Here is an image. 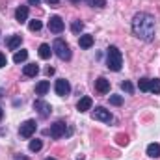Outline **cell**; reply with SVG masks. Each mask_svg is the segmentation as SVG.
Listing matches in <instances>:
<instances>
[{"label":"cell","instance_id":"30","mask_svg":"<svg viewBox=\"0 0 160 160\" xmlns=\"http://www.w3.org/2000/svg\"><path fill=\"white\" fill-rule=\"evenodd\" d=\"M47 75H48V77L54 75V67H47Z\"/></svg>","mask_w":160,"mask_h":160},{"label":"cell","instance_id":"11","mask_svg":"<svg viewBox=\"0 0 160 160\" xmlns=\"http://www.w3.org/2000/svg\"><path fill=\"white\" fill-rule=\"evenodd\" d=\"M91 104H93L91 97H82V99L78 101V104H77V110H78L80 114H84V112L91 110Z\"/></svg>","mask_w":160,"mask_h":160},{"label":"cell","instance_id":"3","mask_svg":"<svg viewBox=\"0 0 160 160\" xmlns=\"http://www.w3.org/2000/svg\"><path fill=\"white\" fill-rule=\"evenodd\" d=\"M52 50H54V54L60 58V60H63V62H67V60H71V48H69V45L65 43L63 39H58L52 43Z\"/></svg>","mask_w":160,"mask_h":160},{"label":"cell","instance_id":"4","mask_svg":"<svg viewBox=\"0 0 160 160\" xmlns=\"http://www.w3.org/2000/svg\"><path fill=\"white\" fill-rule=\"evenodd\" d=\"M36 128H38V123L34 119H28L19 127V134H21L22 138H32L34 132H36Z\"/></svg>","mask_w":160,"mask_h":160},{"label":"cell","instance_id":"12","mask_svg":"<svg viewBox=\"0 0 160 160\" xmlns=\"http://www.w3.org/2000/svg\"><path fill=\"white\" fill-rule=\"evenodd\" d=\"M95 89H97L99 93H108V91H110V82L101 77V78L95 80Z\"/></svg>","mask_w":160,"mask_h":160},{"label":"cell","instance_id":"14","mask_svg":"<svg viewBox=\"0 0 160 160\" xmlns=\"http://www.w3.org/2000/svg\"><path fill=\"white\" fill-rule=\"evenodd\" d=\"M21 43H22V36H11L8 39V48L9 50H17L21 47Z\"/></svg>","mask_w":160,"mask_h":160},{"label":"cell","instance_id":"20","mask_svg":"<svg viewBox=\"0 0 160 160\" xmlns=\"http://www.w3.org/2000/svg\"><path fill=\"white\" fill-rule=\"evenodd\" d=\"M149 91H151V93H160V78L149 80Z\"/></svg>","mask_w":160,"mask_h":160},{"label":"cell","instance_id":"23","mask_svg":"<svg viewBox=\"0 0 160 160\" xmlns=\"http://www.w3.org/2000/svg\"><path fill=\"white\" fill-rule=\"evenodd\" d=\"M28 28H30L32 32H39L41 28H43V22L34 19V21H30V22H28Z\"/></svg>","mask_w":160,"mask_h":160},{"label":"cell","instance_id":"32","mask_svg":"<svg viewBox=\"0 0 160 160\" xmlns=\"http://www.w3.org/2000/svg\"><path fill=\"white\" fill-rule=\"evenodd\" d=\"M15 160H28V158H26V157H21V155H17V157H15Z\"/></svg>","mask_w":160,"mask_h":160},{"label":"cell","instance_id":"35","mask_svg":"<svg viewBox=\"0 0 160 160\" xmlns=\"http://www.w3.org/2000/svg\"><path fill=\"white\" fill-rule=\"evenodd\" d=\"M69 2H73V4H80L82 0H69Z\"/></svg>","mask_w":160,"mask_h":160},{"label":"cell","instance_id":"17","mask_svg":"<svg viewBox=\"0 0 160 160\" xmlns=\"http://www.w3.org/2000/svg\"><path fill=\"white\" fill-rule=\"evenodd\" d=\"M78 45H80V48H89V47L93 45V36H89V34H84V36H80Z\"/></svg>","mask_w":160,"mask_h":160},{"label":"cell","instance_id":"2","mask_svg":"<svg viewBox=\"0 0 160 160\" xmlns=\"http://www.w3.org/2000/svg\"><path fill=\"white\" fill-rule=\"evenodd\" d=\"M106 65L110 71H116V73L121 71V67H123V54L116 45H110L106 48Z\"/></svg>","mask_w":160,"mask_h":160},{"label":"cell","instance_id":"37","mask_svg":"<svg viewBox=\"0 0 160 160\" xmlns=\"http://www.w3.org/2000/svg\"><path fill=\"white\" fill-rule=\"evenodd\" d=\"M80 160H82V158H80Z\"/></svg>","mask_w":160,"mask_h":160},{"label":"cell","instance_id":"29","mask_svg":"<svg viewBox=\"0 0 160 160\" xmlns=\"http://www.w3.org/2000/svg\"><path fill=\"white\" fill-rule=\"evenodd\" d=\"M127 142H128V140H127V136H119V143H121V145H125Z\"/></svg>","mask_w":160,"mask_h":160},{"label":"cell","instance_id":"36","mask_svg":"<svg viewBox=\"0 0 160 160\" xmlns=\"http://www.w3.org/2000/svg\"><path fill=\"white\" fill-rule=\"evenodd\" d=\"M45 160H56V158H50V157H48V158H45Z\"/></svg>","mask_w":160,"mask_h":160},{"label":"cell","instance_id":"28","mask_svg":"<svg viewBox=\"0 0 160 160\" xmlns=\"http://www.w3.org/2000/svg\"><path fill=\"white\" fill-rule=\"evenodd\" d=\"M8 65V58H6V54L4 52H0V69L2 67H6Z\"/></svg>","mask_w":160,"mask_h":160},{"label":"cell","instance_id":"5","mask_svg":"<svg viewBox=\"0 0 160 160\" xmlns=\"http://www.w3.org/2000/svg\"><path fill=\"white\" fill-rule=\"evenodd\" d=\"M91 118L97 119V121H104V123H112V121H114V116L110 114V110H106V108H102V106H97V108L93 110Z\"/></svg>","mask_w":160,"mask_h":160},{"label":"cell","instance_id":"31","mask_svg":"<svg viewBox=\"0 0 160 160\" xmlns=\"http://www.w3.org/2000/svg\"><path fill=\"white\" fill-rule=\"evenodd\" d=\"M39 2H41V0H28V4H30V6H38Z\"/></svg>","mask_w":160,"mask_h":160},{"label":"cell","instance_id":"26","mask_svg":"<svg viewBox=\"0 0 160 160\" xmlns=\"http://www.w3.org/2000/svg\"><path fill=\"white\" fill-rule=\"evenodd\" d=\"M71 28H73V32H75V34H77V36H78L80 32H82V30H84V22H80V21H75V22H73V26H71Z\"/></svg>","mask_w":160,"mask_h":160},{"label":"cell","instance_id":"1","mask_svg":"<svg viewBox=\"0 0 160 160\" xmlns=\"http://www.w3.org/2000/svg\"><path fill=\"white\" fill-rule=\"evenodd\" d=\"M132 34L142 41H153L155 39V30H157V22H155V17L151 13H145V11H140L132 17Z\"/></svg>","mask_w":160,"mask_h":160},{"label":"cell","instance_id":"15","mask_svg":"<svg viewBox=\"0 0 160 160\" xmlns=\"http://www.w3.org/2000/svg\"><path fill=\"white\" fill-rule=\"evenodd\" d=\"M38 54H39L41 60H48V58H50V54H52V50H50V45H47V43L39 45V50H38Z\"/></svg>","mask_w":160,"mask_h":160},{"label":"cell","instance_id":"7","mask_svg":"<svg viewBox=\"0 0 160 160\" xmlns=\"http://www.w3.org/2000/svg\"><path fill=\"white\" fill-rule=\"evenodd\" d=\"M54 89H56V95H60V97H67V95L71 93V84H69V80H65V78H58L56 80Z\"/></svg>","mask_w":160,"mask_h":160},{"label":"cell","instance_id":"34","mask_svg":"<svg viewBox=\"0 0 160 160\" xmlns=\"http://www.w3.org/2000/svg\"><path fill=\"white\" fill-rule=\"evenodd\" d=\"M2 118H4V110H2V106H0V121H2Z\"/></svg>","mask_w":160,"mask_h":160},{"label":"cell","instance_id":"6","mask_svg":"<svg viewBox=\"0 0 160 160\" xmlns=\"http://www.w3.org/2000/svg\"><path fill=\"white\" fill-rule=\"evenodd\" d=\"M63 28H65V22L62 21V17L52 15V17L48 19V30H50L52 34H62V32H63Z\"/></svg>","mask_w":160,"mask_h":160},{"label":"cell","instance_id":"8","mask_svg":"<svg viewBox=\"0 0 160 160\" xmlns=\"http://www.w3.org/2000/svg\"><path fill=\"white\" fill-rule=\"evenodd\" d=\"M34 110L39 112L41 118H48L50 112H52V106H50L48 102H45L43 99H38V101H34Z\"/></svg>","mask_w":160,"mask_h":160},{"label":"cell","instance_id":"21","mask_svg":"<svg viewBox=\"0 0 160 160\" xmlns=\"http://www.w3.org/2000/svg\"><path fill=\"white\" fill-rule=\"evenodd\" d=\"M41 147H43V142H41V140H32L30 145H28V149H30L32 153H38Z\"/></svg>","mask_w":160,"mask_h":160},{"label":"cell","instance_id":"18","mask_svg":"<svg viewBox=\"0 0 160 160\" xmlns=\"http://www.w3.org/2000/svg\"><path fill=\"white\" fill-rule=\"evenodd\" d=\"M50 89V82L48 80H41L39 84L36 86V95H45Z\"/></svg>","mask_w":160,"mask_h":160},{"label":"cell","instance_id":"10","mask_svg":"<svg viewBox=\"0 0 160 160\" xmlns=\"http://www.w3.org/2000/svg\"><path fill=\"white\" fill-rule=\"evenodd\" d=\"M15 19H17V22H26L28 21V6H19L15 9Z\"/></svg>","mask_w":160,"mask_h":160},{"label":"cell","instance_id":"27","mask_svg":"<svg viewBox=\"0 0 160 160\" xmlns=\"http://www.w3.org/2000/svg\"><path fill=\"white\" fill-rule=\"evenodd\" d=\"M93 8H104L106 6V0H88Z\"/></svg>","mask_w":160,"mask_h":160},{"label":"cell","instance_id":"24","mask_svg":"<svg viewBox=\"0 0 160 160\" xmlns=\"http://www.w3.org/2000/svg\"><path fill=\"white\" fill-rule=\"evenodd\" d=\"M121 89H123V91H127V93H134V86H132L128 80L121 82Z\"/></svg>","mask_w":160,"mask_h":160},{"label":"cell","instance_id":"13","mask_svg":"<svg viewBox=\"0 0 160 160\" xmlns=\"http://www.w3.org/2000/svg\"><path fill=\"white\" fill-rule=\"evenodd\" d=\"M38 73H39V65H36V63H28V65L22 67V75L24 77H36Z\"/></svg>","mask_w":160,"mask_h":160},{"label":"cell","instance_id":"22","mask_svg":"<svg viewBox=\"0 0 160 160\" xmlns=\"http://www.w3.org/2000/svg\"><path fill=\"white\" fill-rule=\"evenodd\" d=\"M149 80L147 77H143V78H140V82H138V89L140 91H149Z\"/></svg>","mask_w":160,"mask_h":160},{"label":"cell","instance_id":"9","mask_svg":"<svg viewBox=\"0 0 160 160\" xmlns=\"http://www.w3.org/2000/svg\"><path fill=\"white\" fill-rule=\"evenodd\" d=\"M65 127H67V125H65L63 121H56L54 125H50L48 134H50L52 138H56V140H58V138H62V136L65 134Z\"/></svg>","mask_w":160,"mask_h":160},{"label":"cell","instance_id":"16","mask_svg":"<svg viewBox=\"0 0 160 160\" xmlns=\"http://www.w3.org/2000/svg\"><path fill=\"white\" fill-rule=\"evenodd\" d=\"M147 155L151 158H160V143H149L147 145Z\"/></svg>","mask_w":160,"mask_h":160},{"label":"cell","instance_id":"33","mask_svg":"<svg viewBox=\"0 0 160 160\" xmlns=\"http://www.w3.org/2000/svg\"><path fill=\"white\" fill-rule=\"evenodd\" d=\"M47 2H48V4H58L60 0H47Z\"/></svg>","mask_w":160,"mask_h":160},{"label":"cell","instance_id":"19","mask_svg":"<svg viewBox=\"0 0 160 160\" xmlns=\"http://www.w3.org/2000/svg\"><path fill=\"white\" fill-rule=\"evenodd\" d=\"M26 58H28V50H17L15 56H13V62L15 63H22V62H26Z\"/></svg>","mask_w":160,"mask_h":160},{"label":"cell","instance_id":"25","mask_svg":"<svg viewBox=\"0 0 160 160\" xmlns=\"http://www.w3.org/2000/svg\"><path fill=\"white\" fill-rule=\"evenodd\" d=\"M110 104L121 106V104H123V97H121V95H110Z\"/></svg>","mask_w":160,"mask_h":160}]
</instances>
